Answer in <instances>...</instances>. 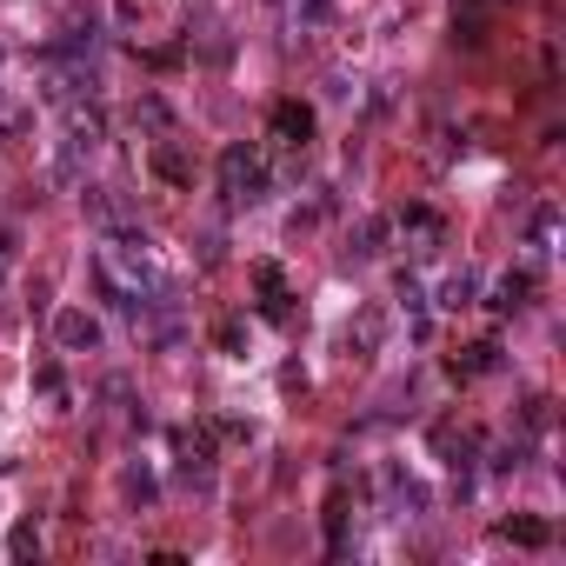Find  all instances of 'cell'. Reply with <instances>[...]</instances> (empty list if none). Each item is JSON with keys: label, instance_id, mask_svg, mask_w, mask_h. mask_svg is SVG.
I'll use <instances>...</instances> for the list:
<instances>
[{"label": "cell", "instance_id": "obj_6", "mask_svg": "<svg viewBox=\"0 0 566 566\" xmlns=\"http://www.w3.org/2000/svg\"><path fill=\"white\" fill-rule=\"evenodd\" d=\"M527 293H533L527 274H507V280H500V307H527Z\"/></svg>", "mask_w": 566, "mask_h": 566}, {"label": "cell", "instance_id": "obj_2", "mask_svg": "<svg viewBox=\"0 0 566 566\" xmlns=\"http://www.w3.org/2000/svg\"><path fill=\"white\" fill-rule=\"evenodd\" d=\"M274 134H280L287 147H307V140H313V114H307L300 101H280V107H274Z\"/></svg>", "mask_w": 566, "mask_h": 566}, {"label": "cell", "instance_id": "obj_4", "mask_svg": "<svg viewBox=\"0 0 566 566\" xmlns=\"http://www.w3.org/2000/svg\"><path fill=\"white\" fill-rule=\"evenodd\" d=\"M500 533H507V540H520V546H546V540H553V533H546V520H527V513H520V520H507Z\"/></svg>", "mask_w": 566, "mask_h": 566}, {"label": "cell", "instance_id": "obj_5", "mask_svg": "<svg viewBox=\"0 0 566 566\" xmlns=\"http://www.w3.org/2000/svg\"><path fill=\"white\" fill-rule=\"evenodd\" d=\"M494 354H500L494 340H480V347H466V360H460V373H487V367H500Z\"/></svg>", "mask_w": 566, "mask_h": 566}, {"label": "cell", "instance_id": "obj_7", "mask_svg": "<svg viewBox=\"0 0 566 566\" xmlns=\"http://www.w3.org/2000/svg\"><path fill=\"white\" fill-rule=\"evenodd\" d=\"M466 300H473V274H453V280H447V300H440V307H466Z\"/></svg>", "mask_w": 566, "mask_h": 566}, {"label": "cell", "instance_id": "obj_1", "mask_svg": "<svg viewBox=\"0 0 566 566\" xmlns=\"http://www.w3.org/2000/svg\"><path fill=\"white\" fill-rule=\"evenodd\" d=\"M220 187H227V200H267V160L254 153V147H227L220 153Z\"/></svg>", "mask_w": 566, "mask_h": 566}, {"label": "cell", "instance_id": "obj_3", "mask_svg": "<svg viewBox=\"0 0 566 566\" xmlns=\"http://www.w3.org/2000/svg\"><path fill=\"white\" fill-rule=\"evenodd\" d=\"M60 347H101V320H88V313H60Z\"/></svg>", "mask_w": 566, "mask_h": 566}]
</instances>
